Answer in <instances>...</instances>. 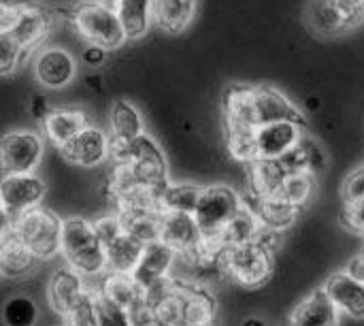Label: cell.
I'll return each instance as SVG.
<instances>
[{"instance_id": "cell-14", "label": "cell", "mask_w": 364, "mask_h": 326, "mask_svg": "<svg viewBox=\"0 0 364 326\" xmlns=\"http://www.w3.org/2000/svg\"><path fill=\"white\" fill-rule=\"evenodd\" d=\"M109 145L111 139L107 132H102L96 126H85L75 139H70L64 147H60L64 160H68L75 167H98L109 158Z\"/></svg>"}, {"instance_id": "cell-13", "label": "cell", "mask_w": 364, "mask_h": 326, "mask_svg": "<svg viewBox=\"0 0 364 326\" xmlns=\"http://www.w3.org/2000/svg\"><path fill=\"white\" fill-rule=\"evenodd\" d=\"M322 293L333 301L339 314H346L354 320L364 318V282L348 269L331 273L322 286Z\"/></svg>"}, {"instance_id": "cell-26", "label": "cell", "mask_w": 364, "mask_h": 326, "mask_svg": "<svg viewBox=\"0 0 364 326\" xmlns=\"http://www.w3.org/2000/svg\"><path fill=\"white\" fill-rule=\"evenodd\" d=\"M36 258L13 235V231L0 241V271L6 278H23L36 267Z\"/></svg>"}, {"instance_id": "cell-5", "label": "cell", "mask_w": 364, "mask_h": 326, "mask_svg": "<svg viewBox=\"0 0 364 326\" xmlns=\"http://www.w3.org/2000/svg\"><path fill=\"white\" fill-rule=\"evenodd\" d=\"M13 235L38 263H43L60 252L62 220L53 211L36 207L13 220Z\"/></svg>"}, {"instance_id": "cell-38", "label": "cell", "mask_w": 364, "mask_h": 326, "mask_svg": "<svg viewBox=\"0 0 364 326\" xmlns=\"http://www.w3.org/2000/svg\"><path fill=\"white\" fill-rule=\"evenodd\" d=\"M11 231H13V218L0 207V241H2Z\"/></svg>"}, {"instance_id": "cell-21", "label": "cell", "mask_w": 364, "mask_h": 326, "mask_svg": "<svg viewBox=\"0 0 364 326\" xmlns=\"http://www.w3.org/2000/svg\"><path fill=\"white\" fill-rule=\"evenodd\" d=\"M85 126H90V122L79 109H51L43 120V132L55 147H64Z\"/></svg>"}, {"instance_id": "cell-28", "label": "cell", "mask_w": 364, "mask_h": 326, "mask_svg": "<svg viewBox=\"0 0 364 326\" xmlns=\"http://www.w3.org/2000/svg\"><path fill=\"white\" fill-rule=\"evenodd\" d=\"M316 175L309 173V171H299V173H290L286 175L284 184H282V190H279V201L301 209L314 194V188H316Z\"/></svg>"}, {"instance_id": "cell-24", "label": "cell", "mask_w": 364, "mask_h": 326, "mask_svg": "<svg viewBox=\"0 0 364 326\" xmlns=\"http://www.w3.org/2000/svg\"><path fill=\"white\" fill-rule=\"evenodd\" d=\"M215 301L203 286L183 284V312L179 326H213Z\"/></svg>"}, {"instance_id": "cell-41", "label": "cell", "mask_w": 364, "mask_h": 326, "mask_svg": "<svg viewBox=\"0 0 364 326\" xmlns=\"http://www.w3.org/2000/svg\"><path fill=\"white\" fill-rule=\"evenodd\" d=\"M102 2H107V4H115V2H119V0H102Z\"/></svg>"}, {"instance_id": "cell-19", "label": "cell", "mask_w": 364, "mask_h": 326, "mask_svg": "<svg viewBox=\"0 0 364 326\" xmlns=\"http://www.w3.org/2000/svg\"><path fill=\"white\" fill-rule=\"evenodd\" d=\"M102 248H105V273H132L143 252V243L124 231L107 239Z\"/></svg>"}, {"instance_id": "cell-42", "label": "cell", "mask_w": 364, "mask_h": 326, "mask_svg": "<svg viewBox=\"0 0 364 326\" xmlns=\"http://www.w3.org/2000/svg\"><path fill=\"white\" fill-rule=\"evenodd\" d=\"M354 2H363V4H364V0H354Z\"/></svg>"}, {"instance_id": "cell-23", "label": "cell", "mask_w": 364, "mask_h": 326, "mask_svg": "<svg viewBox=\"0 0 364 326\" xmlns=\"http://www.w3.org/2000/svg\"><path fill=\"white\" fill-rule=\"evenodd\" d=\"M113 6L122 23V30L126 34V41L143 38L149 32L154 23L151 0H119Z\"/></svg>"}, {"instance_id": "cell-34", "label": "cell", "mask_w": 364, "mask_h": 326, "mask_svg": "<svg viewBox=\"0 0 364 326\" xmlns=\"http://www.w3.org/2000/svg\"><path fill=\"white\" fill-rule=\"evenodd\" d=\"M343 224L350 233L364 237V201H358L354 205H346Z\"/></svg>"}, {"instance_id": "cell-15", "label": "cell", "mask_w": 364, "mask_h": 326, "mask_svg": "<svg viewBox=\"0 0 364 326\" xmlns=\"http://www.w3.org/2000/svg\"><path fill=\"white\" fill-rule=\"evenodd\" d=\"M175 258H177V254L166 243H162L160 239L149 241L143 246V252H141V258L132 271V278L136 280V284L143 290H149L151 286L171 278V269H173Z\"/></svg>"}, {"instance_id": "cell-37", "label": "cell", "mask_w": 364, "mask_h": 326, "mask_svg": "<svg viewBox=\"0 0 364 326\" xmlns=\"http://www.w3.org/2000/svg\"><path fill=\"white\" fill-rule=\"evenodd\" d=\"M51 109H49V102H47V98L45 96H34L32 98V102H30V113L34 115V117H38L41 122L47 117V113H49Z\"/></svg>"}, {"instance_id": "cell-10", "label": "cell", "mask_w": 364, "mask_h": 326, "mask_svg": "<svg viewBox=\"0 0 364 326\" xmlns=\"http://www.w3.org/2000/svg\"><path fill=\"white\" fill-rule=\"evenodd\" d=\"M250 111L256 130L275 122H303L305 117L299 107L277 88L271 85H252L250 90Z\"/></svg>"}, {"instance_id": "cell-31", "label": "cell", "mask_w": 364, "mask_h": 326, "mask_svg": "<svg viewBox=\"0 0 364 326\" xmlns=\"http://www.w3.org/2000/svg\"><path fill=\"white\" fill-rule=\"evenodd\" d=\"M26 49L9 32H0V77L13 75L26 60Z\"/></svg>"}, {"instance_id": "cell-2", "label": "cell", "mask_w": 364, "mask_h": 326, "mask_svg": "<svg viewBox=\"0 0 364 326\" xmlns=\"http://www.w3.org/2000/svg\"><path fill=\"white\" fill-rule=\"evenodd\" d=\"M275 235H264L262 239L226 248L218 254V267L237 284L245 288L262 286L273 273L271 241Z\"/></svg>"}, {"instance_id": "cell-11", "label": "cell", "mask_w": 364, "mask_h": 326, "mask_svg": "<svg viewBox=\"0 0 364 326\" xmlns=\"http://www.w3.org/2000/svg\"><path fill=\"white\" fill-rule=\"evenodd\" d=\"M34 79L47 90L66 88L77 75V60L64 47H41L34 56Z\"/></svg>"}, {"instance_id": "cell-1", "label": "cell", "mask_w": 364, "mask_h": 326, "mask_svg": "<svg viewBox=\"0 0 364 326\" xmlns=\"http://www.w3.org/2000/svg\"><path fill=\"white\" fill-rule=\"evenodd\" d=\"M243 207H245V201L241 199V194L226 184H211L200 190V196L192 216L203 235L207 256L213 263H215V256H213L215 241L220 239L222 231L243 211Z\"/></svg>"}, {"instance_id": "cell-27", "label": "cell", "mask_w": 364, "mask_h": 326, "mask_svg": "<svg viewBox=\"0 0 364 326\" xmlns=\"http://www.w3.org/2000/svg\"><path fill=\"white\" fill-rule=\"evenodd\" d=\"M203 186L196 184H168L160 192V209L173 214H194Z\"/></svg>"}, {"instance_id": "cell-4", "label": "cell", "mask_w": 364, "mask_h": 326, "mask_svg": "<svg viewBox=\"0 0 364 326\" xmlns=\"http://www.w3.org/2000/svg\"><path fill=\"white\" fill-rule=\"evenodd\" d=\"M70 23L87 45H96L107 51H113L126 43V34L117 19L115 6L102 0L79 2L70 11Z\"/></svg>"}, {"instance_id": "cell-9", "label": "cell", "mask_w": 364, "mask_h": 326, "mask_svg": "<svg viewBox=\"0 0 364 326\" xmlns=\"http://www.w3.org/2000/svg\"><path fill=\"white\" fill-rule=\"evenodd\" d=\"M47 186L34 173L23 175H4L0 179V207L17 220L30 209H36L45 199Z\"/></svg>"}, {"instance_id": "cell-43", "label": "cell", "mask_w": 364, "mask_h": 326, "mask_svg": "<svg viewBox=\"0 0 364 326\" xmlns=\"http://www.w3.org/2000/svg\"><path fill=\"white\" fill-rule=\"evenodd\" d=\"M0 278H2V271H0Z\"/></svg>"}, {"instance_id": "cell-29", "label": "cell", "mask_w": 364, "mask_h": 326, "mask_svg": "<svg viewBox=\"0 0 364 326\" xmlns=\"http://www.w3.org/2000/svg\"><path fill=\"white\" fill-rule=\"evenodd\" d=\"M92 320H94V326H132L128 310L109 301L96 288H94V301H92Z\"/></svg>"}, {"instance_id": "cell-12", "label": "cell", "mask_w": 364, "mask_h": 326, "mask_svg": "<svg viewBox=\"0 0 364 326\" xmlns=\"http://www.w3.org/2000/svg\"><path fill=\"white\" fill-rule=\"evenodd\" d=\"M305 132L303 122H275L260 126L254 135L256 160H279L290 154L301 141Z\"/></svg>"}, {"instance_id": "cell-16", "label": "cell", "mask_w": 364, "mask_h": 326, "mask_svg": "<svg viewBox=\"0 0 364 326\" xmlns=\"http://www.w3.org/2000/svg\"><path fill=\"white\" fill-rule=\"evenodd\" d=\"M53 28V13L41 4H21L9 34L30 53Z\"/></svg>"}, {"instance_id": "cell-40", "label": "cell", "mask_w": 364, "mask_h": 326, "mask_svg": "<svg viewBox=\"0 0 364 326\" xmlns=\"http://www.w3.org/2000/svg\"><path fill=\"white\" fill-rule=\"evenodd\" d=\"M241 326H264V322H262V320H258V318H247V320H245Z\"/></svg>"}, {"instance_id": "cell-35", "label": "cell", "mask_w": 364, "mask_h": 326, "mask_svg": "<svg viewBox=\"0 0 364 326\" xmlns=\"http://www.w3.org/2000/svg\"><path fill=\"white\" fill-rule=\"evenodd\" d=\"M128 314H130V322H132V326H162L160 325V320L156 318L154 310L145 303V299H143L136 307H132Z\"/></svg>"}, {"instance_id": "cell-25", "label": "cell", "mask_w": 364, "mask_h": 326, "mask_svg": "<svg viewBox=\"0 0 364 326\" xmlns=\"http://www.w3.org/2000/svg\"><path fill=\"white\" fill-rule=\"evenodd\" d=\"M96 290L128 312L145 299V290L136 284L132 273H102V284Z\"/></svg>"}, {"instance_id": "cell-39", "label": "cell", "mask_w": 364, "mask_h": 326, "mask_svg": "<svg viewBox=\"0 0 364 326\" xmlns=\"http://www.w3.org/2000/svg\"><path fill=\"white\" fill-rule=\"evenodd\" d=\"M350 273H354L358 280H363L364 282V250L352 261V265H350V269H348Z\"/></svg>"}, {"instance_id": "cell-30", "label": "cell", "mask_w": 364, "mask_h": 326, "mask_svg": "<svg viewBox=\"0 0 364 326\" xmlns=\"http://www.w3.org/2000/svg\"><path fill=\"white\" fill-rule=\"evenodd\" d=\"M2 320L6 326H34L38 320V307L30 297H11L2 307Z\"/></svg>"}, {"instance_id": "cell-22", "label": "cell", "mask_w": 364, "mask_h": 326, "mask_svg": "<svg viewBox=\"0 0 364 326\" xmlns=\"http://www.w3.org/2000/svg\"><path fill=\"white\" fill-rule=\"evenodd\" d=\"M109 128L113 141H134L145 135V120L130 100H115L109 111Z\"/></svg>"}, {"instance_id": "cell-20", "label": "cell", "mask_w": 364, "mask_h": 326, "mask_svg": "<svg viewBox=\"0 0 364 326\" xmlns=\"http://www.w3.org/2000/svg\"><path fill=\"white\" fill-rule=\"evenodd\" d=\"M196 9L198 0H151L154 23L168 34L188 30L196 17Z\"/></svg>"}, {"instance_id": "cell-36", "label": "cell", "mask_w": 364, "mask_h": 326, "mask_svg": "<svg viewBox=\"0 0 364 326\" xmlns=\"http://www.w3.org/2000/svg\"><path fill=\"white\" fill-rule=\"evenodd\" d=\"M107 56H109V51H107V49L96 47V45H85V47H83V53H81V60H83V64H85V66H90V68H98V66H102V64H105Z\"/></svg>"}, {"instance_id": "cell-18", "label": "cell", "mask_w": 364, "mask_h": 326, "mask_svg": "<svg viewBox=\"0 0 364 326\" xmlns=\"http://www.w3.org/2000/svg\"><path fill=\"white\" fill-rule=\"evenodd\" d=\"M341 314L322 288L309 293L288 316L286 326H339Z\"/></svg>"}, {"instance_id": "cell-3", "label": "cell", "mask_w": 364, "mask_h": 326, "mask_svg": "<svg viewBox=\"0 0 364 326\" xmlns=\"http://www.w3.org/2000/svg\"><path fill=\"white\" fill-rule=\"evenodd\" d=\"M60 252L68 267L83 278H96L105 273V248L98 239L94 224L85 218L62 220Z\"/></svg>"}, {"instance_id": "cell-33", "label": "cell", "mask_w": 364, "mask_h": 326, "mask_svg": "<svg viewBox=\"0 0 364 326\" xmlns=\"http://www.w3.org/2000/svg\"><path fill=\"white\" fill-rule=\"evenodd\" d=\"M92 301H94V288H90L87 297L64 318L66 326H94V320H92Z\"/></svg>"}, {"instance_id": "cell-7", "label": "cell", "mask_w": 364, "mask_h": 326, "mask_svg": "<svg viewBox=\"0 0 364 326\" xmlns=\"http://www.w3.org/2000/svg\"><path fill=\"white\" fill-rule=\"evenodd\" d=\"M45 154V141L34 130H11L0 139V169L4 175L34 173Z\"/></svg>"}, {"instance_id": "cell-8", "label": "cell", "mask_w": 364, "mask_h": 326, "mask_svg": "<svg viewBox=\"0 0 364 326\" xmlns=\"http://www.w3.org/2000/svg\"><path fill=\"white\" fill-rule=\"evenodd\" d=\"M307 19L320 34L339 36L363 21L364 4L354 0H311Z\"/></svg>"}, {"instance_id": "cell-32", "label": "cell", "mask_w": 364, "mask_h": 326, "mask_svg": "<svg viewBox=\"0 0 364 326\" xmlns=\"http://www.w3.org/2000/svg\"><path fill=\"white\" fill-rule=\"evenodd\" d=\"M341 194H343L346 205H354L358 201H364V164L350 171V175L343 182Z\"/></svg>"}, {"instance_id": "cell-17", "label": "cell", "mask_w": 364, "mask_h": 326, "mask_svg": "<svg viewBox=\"0 0 364 326\" xmlns=\"http://www.w3.org/2000/svg\"><path fill=\"white\" fill-rule=\"evenodd\" d=\"M90 293V286L85 284V278L73 271L70 267L58 269L49 280V301L51 307L66 318Z\"/></svg>"}, {"instance_id": "cell-6", "label": "cell", "mask_w": 364, "mask_h": 326, "mask_svg": "<svg viewBox=\"0 0 364 326\" xmlns=\"http://www.w3.org/2000/svg\"><path fill=\"white\" fill-rule=\"evenodd\" d=\"M158 239L166 243L177 256H183L192 263H207L211 261L205 250L203 235L192 214H173L162 211Z\"/></svg>"}]
</instances>
